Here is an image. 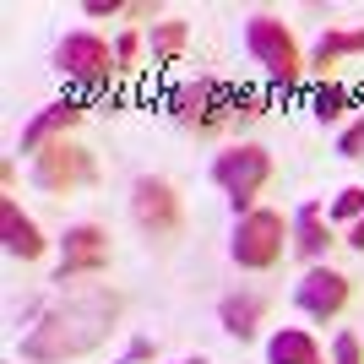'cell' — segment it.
Here are the masks:
<instances>
[{
  "label": "cell",
  "instance_id": "obj_8",
  "mask_svg": "<svg viewBox=\"0 0 364 364\" xmlns=\"http://www.w3.org/2000/svg\"><path fill=\"white\" fill-rule=\"evenodd\" d=\"M131 218H136V228L152 234V240H174L180 223H185L180 191H174L164 174H141V180L131 185Z\"/></svg>",
  "mask_w": 364,
  "mask_h": 364
},
{
  "label": "cell",
  "instance_id": "obj_22",
  "mask_svg": "<svg viewBox=\"0 0 364 364\" xmlns=\"http://www.w3.org/2000/svg\"><path fill=\"white\" fill-rule=\"evenodd\" d=\"M337 152H343V158H364V120H353L348 131L337 136Z\"/></svg>",
  "mask_w": 364,
  "mask_h": 364
},
{
  "label": "cell",
  "instance_id": "obj_21",
  "mask_svg": "<svg viewBox=\"0 0 364 364\" xmlns=\"http://www.w3.org/2000/svg\"><path fill=\"white\" fill-rule=\"evenodd\" d=\"M136 60H141V33H120V38H114V65L131 71Z\"/></svg>",
  "mask_w": 364,
  "mask_h": 364
},
{
  "label": "cell",
  "instance_id": "obj_4",
  "mask_svg": "<svg viewBox=\"0 0 364 364\" xmlns=\"http://www.w3.org/2000/svg\"><path fill=\"white\" fill-rule=\"evenodd\" d=\"M213 180H218V191L228 196V207L240 218L256 213L250 201L261 196V185L272 180V152L261 147V141H240V147H228V152L213 158Z\"/></svg>",
  "mask_w": 364,
  "mask_h": 364
},
{
  "label": "cell",
  "instance_id": "obj_3",
  "mask_svg": "<svg viewBox=\"0 0 364 364\" xmlns=\"http://www.w3.org/2000/svg\"><path fill=\"white\" fill-rule=\"evenodd\" d=\"M245 49H250V60L267 71V82H272L277 92L299 87V76L310 71L299 38H294L289 22H283V16H272V11H256L250 22H245Z\"/></svg>",
  "mask_w": 364,
  "mask_h": 364
},
{
  "label": "cell",
  "instance_id": "obj_16",
  "mask_svg": "<svg viewBox=\"0 0 364 364\" xmlns=\"http://www.w3.org/2000/svg\"><path fill=\"white\" fill-rule=\"evenodd\" d=\"M267 364H326L316 348V337L299 332V326H283V332H272V343H267Z\"/></svg>",
  "mask_w": 364,
  "mask_h": 364
},
{
  "label": "cell",
  "instance_id": "obj_10",
  "mask_svg": "<svg viewBox=\"0 0 364 364\" xmlns=\"http://www.w3.org/2000/svg\"><path fill=\"white\" fill-rule=\"evenodd\" d=\"M82 114H87V104H82L76 92H65V98H55V104H44L28 125H22L16 152H44L49 141H71V131L82 125Z\"/></svg>",
  "mask_w": 364,
  "mask_h": 364
},
{
  "label": "cell",
  "instance_id": "obj_26",
  "mask_svg": "<svg viewBox=\"0 0 364 364\" xmlns=\"http://www.w3.org/2000/svg\"><path fill=\"white\" fill-rule=\"evenodd\" d=\"M180 364H207V359H180Z\"/></svg>",
  "mask_w": 364,
  "mask_h": 364
},
{
  "label": "cell",
  "instance_id": "obj_23",
  "mask_svg": "<svg viewBox=\"0 0 364 364\" xmlns=\"http://www.w3.org/2000/svg\"><path fill=\"white\" fill-rule=\"evenodd\" d=\"M152 359V337H131V348H125L120 364H147Z\"/></svg>",
  "mask_w": 364,
  "mask_h": 364
},
{
  "label": "cell",
  "instance_id": "obj_18",
  "mask_svg": "<svg viewBox=\"0 0 364 364\" xmlns=\"http://www.w3.org/2000/svg\"><path fill=\"white\" fill-rule=\"evenodd\" d=\"M310 109H316V120H343L353 109V87H343V82H321L316 92H310Z\"/></svg>",
  "mask_w": 364,
  "mask_h": 364
},
{
  "label": "cell",
  "instance_id": "obj_11",
  "mask_svg": "<svg viewBox=\"0 0 364 364\" xmlns=\"http://www.w3.org/2000/svg\"><path fill=\"white\" fill-rule=\"evenodd\" d=\"M348 294H353V283L337 272V267H310V272L299 277L294 299H299V310H304L310 321H332V316H343Z\"/></svg>",
  "mask_w": 364,
  "mask_h": 364
},
{
  "label": "cell",
  "instance_id": "obj_14",
  "mask_svg": "<svg viewBox=\"0 0 364 364\" xmlns=\"http://www.w3.org/2000/svg\"><path fill=\"white\" fill-rule=\"evenodd\" d=\"M218 321H223V332L228 337H256L261 332V321H267V299L261 294H228L223 304H218Z\"/></svg>",
  "mask_w": 364,
  "mask_h": 364
},
{
  "label": "cell",
  "instance_id": "obj_25",
  "mask_svg": "<svg viewBox=\"0 0 364 364\" xmlns=\"http://www.w3.org/2000/svg\"><path fill=\"white\" fill-rule=\"evenodd\" d=\"M348 245H353V250H364V218H359V223H353V234H348Z\"/></svg>",
  "mask_w": 364,
  "mask_h": 364
},
{
  "label": "cell",
  "instance_id": "obj_24",
  "mask_svg": "<svg viewBox=\"0 0 364 364\" xmlns=\"http://www.w3.org/2000/svg\"><path fill=\"white\" fill-rule=\"evenodd\" d=\"M87 16H125V0H87Z\"/></svg>",
  "mask_w": 364,
  "mask_h": 364
},
{
  "label": "cell",
  "instance_id": "obj_13",
  "mask_svg": "<svg viewBox=\"0 0 364 364\" xmlns=\"http://www.w3.org/2000/svg\"><path fill=\"white\" fill-rule=\"evenodd\" d=\"M289 234H294V250H299L304 261H321V256H326V245H332V228H326V213H321L316 201H304L299 213H294Z\"/></svg>",
  "mask_w": 364,
  "mask_h": 364
},
{
  "label": "cell",
  "instance_id": "obj_5",
  "mask_svg": "<svg viewBox=\"0 0 364 364\" xmlns=\"http://www.w3.org/2000/svg\"><path fill=\"white\" fill-rule=\"evenodd\" d=\"M283 240H294L289 223L277 213H267V207H256V213H245L240 223H234L228 256H234V267H245V272H267V267H277V256H283Z\"/></svg>",
  "mask_w": 364,
  "mask_h": 364
},
{
  "label": "cell",
  "instance_id": "obj_7",
  "mask_svg": "<svg viewBox=\"0 0 364 364\" xmlns=\"http://www.w3.org/2000/svg\"><path fill=\"white\" fill-rule=\"evenodd\" d=\"M92 180H98V164L76 141H49L44 152H33V185L49 196H71L76 185H92Z\"/></svg>",
  "mask_w": 364,
  "mask_h": 364
},
{
  "label": "cell",
  "instance_id": "obj_19",
  "mask_svg": "<svg viewBox=\"0 0 364 364\" xmlns=\"http://www.w3.org/2000/svg\"><path fill=\"white\" fill-rule=\"evenodd\" d=\"M326 218H337V223H359L364 218V185H343L332 196V213Z\"/></svg>",
  "mask_w": 364,
  "mask_h": 364
},
{
  "label": "cell",
  "instance_id": "obj_9",
  "mask_svg": "<svg viewBox=\"0 0 364 364\" xmlns=\"http://www.w3.org/2000/svg\"><path fill=\"white\" fill-rule=\"evenodd\" d=\"M109 267V228L98 223H71L60 234V267H55V283H71V277H92Z\"/></svg>",
  "mask_w": 364,
  "mask_h": 364
},
{
  "label": "cell",
  "instance_id": "obj_17",
  "mask_svg": "<svg viewBox=\"0 0 364 364\" xmlns=\"http://www.w3.org/2000/svg\"><path fill=\"white\" fill-rule=\"evenodd\" d=\"M191 44V28H185L180 16H164V22H152V60L158 65H174Z\"/></svg>",
  "mask_w": 364,
  "mask_h": 364
},
{
  "label": "cell",
  "instance_id": "obj_15",
  "mask_svg": "<svg viewBox=\"0 0 364 364\" xmlns=\"http://www.w3.org/2000/svg\"><path fill=\"white\" fill-rule=\"evenodd\" d=\"M348 55H364V28H326L321 44L310 49V71L326 76L337 60H348Z\"/></svg>",
  "mask_w": 364,
  "mask_h": 364
},
{
  "label": "cell",
  "instance_id": "obj_6",
  "mask_svg": "<svg viewBox=\"0 0 364 364\" xmlns=\"http://www.w3.org/2000/svg\"><path fill=\"white\" fill-rule=\"evenodd\" d=\"M55 71H60L71 87L92 92V87H104L120 65H114V49H109L98 33H65L60 44H55Z\"/></svg>",
  "mask_w": 364,
  "mask_h": 364
},
{
  "label": "cell",
  "instance_id": "obj_12",
  "mask_svg": "<svg viewBox=\"0 0 364 364\" xmlns=\"http://www.w3.org/2000/svg\"><path fill=\"white\" fill-rule=\"evenodd\" d=\"M0 240H6V256H16V261H38L49 250L44 228L22 213V201H16V196L0 201Z\"/></svg>",
  "mask_w": 364,
  "mask_h": 364
},
{
  "label": "cell",
  "instance_id": "obj_1",
  "mask_svg": "<svg viewBox=\"0 0 364 364\" xmlns=\"http://www.w3.org/2000/svg\"><path fill=\"white\" fill-rule=\"evenodd\" d=\"M120 321V294L109 283H82V289H65L60 299H49L38 316H33L28 337H22V359L28 364H65L82 359V353L104 348L109 332Z\"/></svg>",
  "mask_w": 364,
  "mask_h": 364
},
{
  "label": "cell",
  "instance_id": "obj_2",
  "mask_svg": "<svg viewBox=\"0 0 364 364\" xmlns=\"http://www.w3.org/2000/svg\"><path fill=\"white\" fill-rule=\"evenodd\" d=\"M168 114L191 131H223L228 120H261L267 114V98L240 82H218V76H196V82H180V87L164 98Z\"/></svg>",
  "mask_w": 364,
  "mask_h": 364
},
{
  "label": "cell",
  "instance_id": "obj_20",
  "mask_svg": "<svg viewBox=\"0 0 364 364\" xmlns=\"http://www.w3.org/2000/svg\"><path fill=\"white\" fill-rule=\"evenodd\" d=\"M332 364H364V343L353 332H337V343H332Z\"/></svg>",
  "mask_w": 364,
  "mask_h": 364
}]
</instances>
